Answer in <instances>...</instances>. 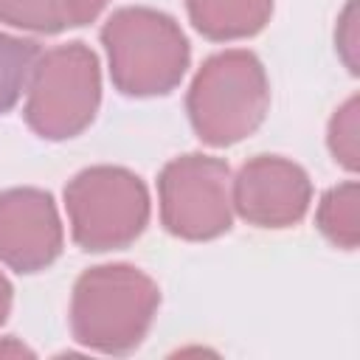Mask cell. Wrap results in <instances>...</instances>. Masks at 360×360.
<instances>
[{
  "mask_svg": "<svg viewBox=\"0 0 360 360\" xmlns=\"http://www.w3.org/2000/svg\"><path fill=\"white\" fill-rule=\"evenodd\" d=\"M160 304L158 284L132 264H98L79 276L70 295L73 340L101 354L138 349Z\"/></svg>",
  "mask_w": 360,
  "mask_h": 360,
  "instance_id": "1",
  "label": "cell"
},
{
  "mask_svg": "<svg viewBox=\"0 0 360 360\" xmlns=\"http://www.w3.org/2000/svg\"><path fill=\"white\" fill-rule=\"evenodd\" d=\"M110 79L124 96L146 98L172 93L188 68V39L180 25L146 6L112 11L101 28Z\"/></svg>",
  "mask_w": 360,
  "mask_h": 360,
  "instance_id": "2",
  "label": "cell"
},
{
  "mask_svg": "<svg viewBox=\"0 0 360 360\" xmlns=\"http://www.w3.org/2000/svg\"><path fill=\"white\" fill-rule=\"evenodd\" d=\"M186 110L202 143H239L262 127L270 110V82L264 65L256 53L242 48L208 56L188 87Z\"/></svg>",
  "mask_w": 360,
  "mask_h": 360,
  "instance_id": "3",
  "label": "cell"
},
{
  "mask_svg": "<svg viewBox=\"0 0 360 360\" xmlns=\"http://www.w3.org/2000/svg\"><path fill=\"white\" fill-rule=\"evenodd\" d=\"M101 104L98 56L84 42L56 45L39 53L25 87V124L45 141H68L84 132Z\"/></svg>",
  "mask_w": 360,
  "mask_h": 360,
  "instance_id": "4",
  "label": "cell"
},
{
  "mask_svg": "<svg viewBox=\"0 0 360 360\" xmlns=\"http://www.w3.org/2000/svg\"><path fill=\"white\" fill-rule=\"evenodd\" d=\"M65 211L70 236L82 250H121L149 222V191L129 169L90 166L65 186Z\"/></svg>",
  "mask_w": 360,
  "mask_h": 360,
  "instance_id": "5",
  "label": "cell"
},
{
  "mask_svg": "<svg viewBox=\"0 0 360 360\" xmlns=\"http://www.w3.org/2000/svg\"><path fill=\"white\" fill-rule=\"evenodd\" d=\"M231 169L211 155H180L169 160L158 180L163 228L188 242H205L225 233L233 222Z\"/></svg>",
  "mask_w": 360,
  "mask_h": 360,
  "instance_id": "6",
  "label": "cell"
},
{
  "mask_svg": "<svg viewBox=\"0 0 360 360\" xmlns=\"http://www.w3.org/2000/svg\"><path fill=\"white\" fill-rule=\"evenodd\" d=\"M233 214L256 228H290L312 202L309 174L278 155L250 158L231 180Z\"/></svg>",
  "mask_w": 360,
  "mask_h": 360,
  "instance_id": "7",
  "label": "cell"
},
{
  "mask_svg": "<svg viewBox=\"0 0 360 360\" xmlns=\"http://www.w3.org/2000/svg\"><path fill=\"white\" fill-rule=\"evenodd\" d=\"M65 245L56 202L42 188L0 191V262L17 273H37L56 262Z\"/></svg>",
  "mask_w": 360,
  "mask_h": 360,
  "instance_id": "8",
  "label": "cell"
},
{
  "mask_svg": "<svg viewBox=\"0 0 360 360\" xmlns=\"http://www.w3.org/2000/svg\"><path fill=\"white\" fill-rule=\"evenodd\" d=\"M191 25L214 39L233 42L259 34L273 14V0H186Z\"/></svg>",
  "mask_w": 360,
  "mask_h": 360,
  "instance_id": "9",
  "label": "cell"
},
{
  "mask_svg": "<svg viewBox=\"0 0 360 360\" xmlns=\"http://www.w3.org/2000/svg\"><path fill=\"white\" fill-rule=\"evenodd\" d=\"M315 222L335 248L354 250L360 242V186L346 180L329 188L318 202Z\"/></svg>",
  "mask_w": 360,
  "mask_h": 360,
  "instance_id": "10",
  "label": "cell"
},
{
  "mask_svg": "<svg viewBox=\"0 0 360 360\" xmlns=\"http://www.w3.org/2000/svg\"><path fill=\"white\" fill-rule=\"evenodd\" d=\"M37 59H39L37 42L0 31V115L8 112L25 93Z\"/></svg>",
  "mask_w": 360,
  "mask_h": 360,
  "instance_id": "11",
  "label": "cell"
},
{
  "mask_svg": "<svg viewBox=\"0 0 360 360\" xmlns=\"http://www.w3.org/2000/svg\"><path fill=\"white\" fill-rule=\"evenodd\" d=\"M0 22L34 34H59L73 25V17L65 0H0Z\"/></svg>",
  "mask_w": 360,
  "mask_h": 360,
  "instance_id": "12",
  "label": "cell"
},
{
  "mask_svg": "<svg viewBox=\"0 0 360 360\" xmlns=\"http://www.w3.org/2000/svg\"><path fill=\"white\" fill-rule=\"evenodd\" d=\"M326 143L338 166L346 172L360 169V98L349 96L332 115L326 129Z\"/></svg>",
  "mask_w": 360,
  "mask_h": 360,
  "instance_id": "13",
  "label": "cell"
},
{
  "mask_svg": "<svg viewBox=\"0 0 360 360\" xmlns=\"http://www.w3.org/2000/svg\"><path fill=\"white\" fill-rule=\"evenodd\" d=\"M335 48L349 73L360 70V14H357V0H349L346 8L338 17V31H335Z\"/></svg>",
  "mask_w": 360,
  "mask_h": 360,
  "instance_id": "14",
  "label": "cell"
},
{
  "mask_svg": "<svg viewBox=\"0 0 360 360\" xmlns=\"http://www.w3.org/2000/svg\"><path fill=\"white\" fill-rule=\"evenodd\" d=\"M65 3L70 8L73 25H87V22H93L101 14V8H104L107 0H65Z\"/></svg>",
  "mask_w": 360,
  "mask_h": 360,
  "instance_id": "15",
  "label": "cell"
},
{
  "mask_svg": "<svg viewBox=\"0 0 360 360\" xmlns=\"http://www.w3.org/2000/svg\"><path fill=\"white\" fill-rule=\"evenodd\" d=\"M11 298H14L11 281H8L6 273L0 270V326H3V321L8 318V312H11Z\"/></svg>",
  "mask_w": 360,
  "mask_h": 360,
  "instance_id": "16",
  "label": "cell"
},
{
  "mask_svg": "<svg viewBox=\"0 0 360 360\" xmlns=\"http://www.w3.org/2000/svg\"><path fill=\"white\" fill-rule=\"evenodd\" d=\"M0 354H14V357H20V354H34L25 343H20L17 338H6V340H0Z\"/></svg>",
  "mask_w": 360,
  "mask_h": 360,
  "instance_id": "17",
  "label": "cell"
}]
</instances>
